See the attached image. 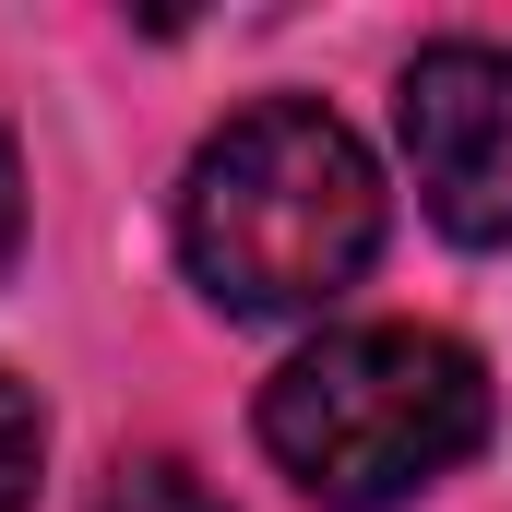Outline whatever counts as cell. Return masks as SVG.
<instances>
[{"mask_svg": "<svg viewBox=\"0 0 512 512\" xmlns=\"http://www.w3.org/2000/svg\"><path fill=\"white\" fill-rule=\"evenodd\" d=\"M370 251H382V167L310 96L239 108L179 179V262L239 322L334 310L370 274Z\"/></svg>", "mask_w": 512, "mask_h": 512, "instance_id": "1", "label": "cell"}, {"mask_svg": "<svg viewBox=\"0 0 512 512\" xmlns=\"http://www.w3.org/2000/svg\"><path fill=\"white\" fill-rule=\"evenodd\" d=\"M96 512H227L179 453H131V465H108V489H96Z\"/></svg>", "mask_w": 512, "mask_h": 512, "instance_id": "4", "label": "cell"}, {"mask_svg": "<svg viewBox=\"0 0 512 512\" xmlns=\"http://www.w3.org/2000/svg\"><path fill=\"white\" fill-rule=\"evenodd\" d=\"M489 441L477 346L429 322H346L262 382V453L322 512H393Z\"/></svg>", "mask_w": 512, "mask_h": 512, "instance_id": "2", "label": "cell"}, {"mask_svg": "<svg viewBox=\"0 0 512 512\" xmlns=\"http://www.w3.org/2000/svg\"><path fill=\"white\" fill-rule=\"evenodd\" d=\"M36 453H48V417H36V393L0 370V512L36 501Z\"/></svg>", "mask_w": 512, "mask_h": 512, "instance_id": "5", "label": "cell"}, {"mask_svg": "<svg viewBox=\"0 0 512 512\" xmlns=\"http://www.w3.org/2000/svg\"><path fill=\"white\" fill-rule=\"evenodd\" d=\"M12 227H24V167H12V131H0V262H12Z\"/></svg>", "mask_w": 512, "mask_h": 512, "instance_id": "6", "label": "cell"}, {"mask_svg": "<svg viewBox=\"0 0 512 512\" xmlns=\"http://www.w3.org/2000/svg\"><path fill=\"white\" fill-rule=\"evenodd\" d=\"M393 131H405L429 227L465 251H512V48L489 36L417 48L393 84Z\"/></svg>", "mask_w": 512, "mask_h": 512, "instance_id": "3", "label": "cell"}]
</instances>
